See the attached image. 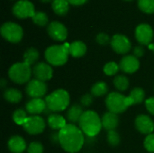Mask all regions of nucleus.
Returning a JSON list of instances; mask_svg holds the SVG:
<instances>
[{"label": "nucleus", "instance_id": "f257e3e1", "mask_svg": "<svg viewBox=\"0 0 154 153\" xmlns=\"http://www.w3.org/2000/svg\"><path fill=\"white\" fill-rule=\"evenodd\" d=\"M84 133L73 124H68L59 131V143L69 153L79 152L84 145Z\"/></svg>", "mask_w": 154, "mask_h": 153}, {"label": "nucleus", "instance_id": "f03ea898", "mask_svg": "<svg viewBox=\"0 0 154 153\" xmlns=\"http://www.w3.org/2000/svg\"><path fill=\"white\" fill-rule=\"evenodd\" d=\"M79 128L88 137H95L102 128V120L99 115L91 110L85 111L79 122Z\"/></svg>", "mask_w": 154, "mask_h": 153}, {"label": "nucleus", "instance_id": "7ed1b4c3", "mask_svg": "<svg viewBox=\"0 0 154 153\" xmlns=\"http://www.w3.org/2000/svg\"><path fill=\"white\" fill-rule=\"evenodd\" d=\"M44 100L46 102L47 108L51 112L58 113L67 109L69 105L70 98L69 93L66 90L58 89L47 96Z\"/></svg>", "mask_w": 154, "mask_h": 153}, {"label": "nucleus", "instance_id": "20e7f679", "mask_svg": "<svg viewBox=\"0 0 154 153\" xmlns=\"http://www.w3.org/2000/svg\"><path fill=\"white\" fill-rule=\"evenodd\" d=\"M70 44L65 43L63 45H53L45 50V59L49 64L52 66L64 65L69 58Z\"/></svg>", "mask_w": 154, "mask_h": 153}, {"label": "nucleus", "instance_id": "39448f33", "mask_svg": "<svg viewBox=\"0 0 154 153\" xmlns=\"http://www.w3.org/2000/svg\"><path fill=\"white\" fill-rule=\"evenodd\" d=\"M32 74L31 66L25 62H18L11 66L8 71L10 79L16 84H24L29 82Z\"/></svg>", "mask_w": 154, "mask_h": 153}, {"label": "nucleus", "instance_id": "423d86ee", "mask_svg": "<svg viewBox=\"0 0 154 153\" xmlns=\"http://www.w3.org/2000/svg\"><path fill=\"white\" fill-rule=\"evenodd\" d=\"M106 105L109 112L116 115L124 113L130 106L128 97L117 92H112L106 96Z\"/></svg>", "mask_w": 154, "mask_h": 153}, {"label": "nucleus", "instance_id": "0eeeda50", "mask_svg": "<svg viewBox=\"0 0 154 153\" xmlns=\"http://www.w3.org/2000/svg\"><path fill=\"white\" fill-rule=\"evenodd\" d=\"M2 36L10 42H19L23 38V29L14 23H5L1 27Z\"/></svg>", "mask_w": 154, "mask_h": 153}, {"label": "nucleus", "instance_id": "6e6552de", "mask_svg": "<svg viewBox=\"0 0 154 153\" xmlns=\"http://www.w3.org/2000/svg\"><path fill=\"white\" fill-rule=\"evenodd\" d=\"M23 127L28 133L36 135L43 132L45 128V122L43 118L39 115H32L27 117Z\"/></svg>", "mask_w": 154, "mask_h": 153}, {"label": "nucleus", "instance_id": "1a4fd4ad", "mask_svg": "<svg viewBox=\"0 0 154 153\" xmlns=\"http://www.w3.org/2000/svg\"><path fill=\"white\" fill-rule=\"evenodd\" d=\"M13 14L18 18L32 17L35 14L34 6L28 0H20L13 6Z\"/></svg>", "mask_w": 154, "mask_h": 153}, {"label": "nucleus", "instance_id": "9d476101", "mask_svg": "<svg viewBox=\"0 0 154 153\" xmlns=\"http://www.w3.org/2000/svg\"><path fill=\"white\" fill-rule=\"evenodd\" d=\"M26 93L32 98H42L47 93V85L43 81L32 79L26 86Z\"/></svg>", "mask_w": 154, "mask_h": 153}, {"label": "nucleus", "instance_id": "9b49d317", "mask_svg": "<svg viewBox=\"0 0 154 153\" xmlns=\"http://www.w3.org/2000/svg\"><path fill=\"white\" fill-rule=\"evenodd\" d=\"M110 43L113 50L119 54H125L131 49V42L129 39L125 35H121V34L114 35L113 38L111 39Z\"/></svg>", "mask_w": 154, "mask_h": 153}, {"label": "nucleus", "instance_id": "f8f14e48", "mask_svg": "<svg viewBox=\"0 0 154 153\" xmlns=\"http://www.w3.org/2000/svg\"><path fill=\"white\" fill-rule=\"evenodd\" d=\"M135 37L139 43L143 45H150L153 39V31L149 24L142 23L135 30Z\"/></svg>", "mask_w": 154, "mask_h": 153}, {"label": "nucleus", "instance_id": "ddd939ff", "mask_svg": "<svg viewBox=\"0 0 154 153\" xmlns=\"http://www.w3.org/2000/svg\"><path fill=\"white\" fill-rule=\"evenodd\" d=\"M32 75L35 77V79L45 82L52 78L53 70L51 65L44 62H40L33 67Z\"/></svg>", "mask_w": 154, "mask_h": 153}, {"label": "nucleus", "instance_id": "4468645a", "mask_svg": "<svg viewBox=\"0 0 154 153\" xmlns=\"http://www.w3.org/2000/svg\"><path fill=\"white\" fill-rule=\"evenodd\" d=\"M49 35L55 41H62L66 40L68 35L67 28L59 22H51L47 28Z\"/></svg>", "mask_w": 154, "mask_h": 153}, {"label": "nucleus", "instance_id": "2eb2a0df", "mask_svg": "<svg viewBox=\"0 0 154 153\" xmlns=\"http://www.w3.org/2000/svg\"><path fill=\"white\" fill-rule=\"evenodd\" d=\"M135 127L141 133L149 135L154 131V123L150 116L140 115L135 119Z\"/></svg>", "mask_w": 154, "mask_h": 153}, {"label": "nucleus", "instance_id": "dca6fc26", "mask_svg": "<svg viewBox=\"0 0 154 153\" xmlns=\"http://www.w3.org/2000/svg\"><path fill=\"white\" fill-rule=\"evenodd\" d=\"M140 67V61L138 60V58H136L134 55H127L125 56L119 63V68L120 69L125 72V73H128V74H133L135 71H137V69Z\"/></svg>", "mask_w": 154, "mask_h": 153}, {"label": "nucleus", "instance_id": "f3484780", "mask_svg": "<svg viewBox=\"0 0 154 153\" xmlns=\"http://www.w3.org/2000/svg\"><path fill=\"white\" fill-rule=\"evenodd\" d=\"M26 111L33 115L45 112L47 106L45 100L42 98H32L26 104Z\"/></svg>", "mask_w": 154, "mask_h": 153}, {"label": "nucleus", "instance_id": "a211bd4d", "mask_svg": "<svg viewBox=\"0 0 154 153\" xmlns=\"http://www.w3.org/2000/svg\"><path fill=\"white\" fill-rule=\"evenodd\" d=\"M7 146L12 153H22L26 149V142L21 136L14 135L9 139Z\"/></svg>", "mask_w": 154, "mask_h": 153}, {"label": "nucleus", "instance_id": "6ab92c4d", "mask_svg": "<svg viewBox=\"0 0 154 153\" xmlns=\"http://www.w3.org/2000/svg\"><path fill=\"white\" fill-rule=\"evenodd\" d=\"M102 126L107 131H114L119 124V118L116 114L112 112L106 113L102 117Z\"/></svg>", "mask_w": 154, "mask_h": 153}, {"label": "nucleus", "instance_id": "aec40b11", "mask_svg": "<svg viewBox=\"0 0 154 153\" xmlns=\"http://www.w3.org/2000/svg\"><path fill=\"white\" fill-rule=\"evenodd\" d=\"M48 124L51 129L60 131L68 124L66 123V120L62 115L58 114H51L48 116Z\"/></svg>", "mask_w": 154, "mask_h": 153}, {"label": "nucleus", "instance_id": "412c9836", "mask_svg": "<svg viewBox=\"0 0 154 153\" xmlns=\"http://www.w3.org/2000/svg\"><path fill=\"white\" fill-rule=\"evenodd\" d=\"M83 110H82V106L79 105H73L69 107V109L68 110L67 113V118L68 120L71 123V124H75V123H79L82 115H83Z\"/></svg>", "mask_w": 154, "mask_h": 153}, {"label": "nucleus", "instance_id": "4be33fe9", "mask_svg": "<svg viewBox=\"0 0 154 153\" xmlns=\"http://www.w3.org/2000/svg\"><path fill=\"white\" fill-rule=\"evenodd\" d=\"M127 97H128V101H129L130 106L141 104L144 100L145 92L141 87H135L131 91L130 95Z\"/></svg>", "mask_w": 154, "mask_h": 153}, {"label": "nucleus", "instance_id": "5701e85b", "mask_svg": "<svg viewBox=\"0 0 154 153\" xmlns=\"http://www.w3.org/2000/svg\"><path fill=\"white\" fill-rule=\"evenodd\" d=\"M87 51V46L80 41H74L69 46V54L74 58L82 57Z\"/></svg>", "mask_w": 154, "mask_h": 153}, {"label": "nucleus", "instance_id": "b1692460", "mask_svg": "<svg viewBox=\"0 0 154 153\" xmlns=\"http://www.w3.org/2000/svg\"><path fill=\"white\" fill-rule=\"evenodd\" d=\"M4 97L5 99L12 104H16L19 103L22 98H23V95L22 93L15 88H8L5 91L4 93Z\"/></svg>", "mask_w": 154, "mask_h": 153}, {"label": "nucleus", "instance_id": "393cba45", "mask_svg": "<svg viewBox=\"0 0 154 153\" xmlns=\"http://www.w3.org/2000/svg\"><path fill=\"white\" fill-rule=\"evenodd\" d=\"M69 4L68 0H52V9L53 11L60 15H64L69 11Z\"/></svg>", "mask_w": 154, "mask_h": 153}, {"label": "nucleus", "instance_id": "a878e982", "mask_svg": "<svg viewBox=\"0 0 154 153\" xmlns=\"http://www.w3.org/2000/svg\"><path fill=\"white\" fill-rule=\"evenodd\" d=\"M39 57H40L39 51L34 48H30L23 54V62H25L26 64L31 66V65L34 64L35 61L38 60Z\"/></svg>", "mask_w": 154, "mask_h": 153}, {"label": "nucleus", "instance_id": "bb28decb", "mask_svg": "<svg viewBox=\"0 0 154 153\" xmlns=\"http://www.w3.org/2000/svg\"><path fill=\"white\" fill-rule=\"evenodd\" d=\"M108 92V87L105 82H97L91 87V95L93 96H102Z\"/></svg>", "mask_w": 154, "mask_h": 153}, {"label": "nucleus", "instance_id": "cd10ccee", "mask_svg": "<svg viewBox=\"0 0 154 153\" xmlns=\"http://www.w3.org/2000/svg\"><path fill=\"white\" fill-rule=\"evenodd\" d=\"M115 87L120 91H125L129 87V79L124 75H118L114 79Z\"/></svg>", "mask_w": 154, "mask_h": 153}, {"label": "nucleus", "instance_id": "c85d7f7f", "mask_svg": "<svg viewBox=\"0 0 154 153\" xmlns=\"http://www.w3.org/2000/svg\"><path fill=\"white\" fill-rule=\"evenodd\" d=\"M27 114L23 109H17L13 114V120L18 125H23L25 120L27 119Z\"/></svg>", "mask_w": 154, "mask_h": 153}, {"label": "nucleus", "instance_id": "c756f323", "mask_svg": "<svg viewBox=\"0 0 154 153\" xmlns=\"http://www.w3.org/2000/svg\"><path fill=\"white\" fill-rule=\"evenodd\" d=\"M32 19L33 23L39 26H44L48 23V16L43 12H35Z\"/></svg>", "mask_w": 154, "mask_h": 153}, {"label": "nucleus", "instance_id": "7c9ffc66", "mask_svg": "<svg viewBox=\"0 0 154 153\" xmlns=\"http://www.w3.org/2000/svg\"><path fill=\"white\" fill-rule=\"evenodd\" d=\"M138 5L142 11L147 14L154 13V0H139Z\"/></svg>", "mask_w": 154, "mask_h": 153}, {"label": "nucleus", "instance_id": "2f4dec72", "mask_svg": "<svg viewBox=\"0 0 154 153\" xmlns=\"http://www.w3.org/2000/svg\"><path fill=\"white\" fill-rule=\"evenodd\" d=\"M119 69H120L119 65H117L114 61L106 63L105 65V67H104V72L107 76H114V75H116L118 72Z\"/></svg>", "mask_w": 154, "mask_h": 153}, {"label": "nucleus", "instance_id": "473e14b6", "mask_svg": "<svg viewBox=\"0 0 154 153\" xmlns=\"http://www.w3.org/2000/svg\"><path fill=\"white\" fill-rule=\"evenodd\" d=\"M120 136L116 131H109L107 132V142L111 146H117L120 143Z\"/></svg>", "mask_w": 154, "mask_h": 153}, {"label": "nucleus", "instance_id": "72a5a7b5", "mask_svg": "<svg viewBox=\"0 0 154 153\" xmlns=\"http://www.w3.org/2000/svg\"><path fill=\"white\" fill-rule=\"evenodd\" d=\"M43 152V146L42 143L38 142H32L28 149H27V153H42Z\"/></svg>", "mask_w": 154, "mask_h": 153}, {"label": "nucleus", "instance_id": "f704fd0d", "mask_svg": "<svg viewBox=\"0 0 154 153\" xmlns=\"http://www.w3.org/2000/svg\"><path fill=\"white\" fill-rule=\"evenodd\" d=\"M144 147L149 152L154 153V133L149 134L144 140Z\"/></svg>", "mask_w": 154, "mask_h": 153}, {"label": "nucleus", "instance_id": "c9c22d12", "mask_svg": "<svg viewBox=\"0 0 154 153\" xmlns=\"http://www.w3.org/2000/svg\"><path fill=\"white\" fill-rule=\"evenodd\" d=\"M97 41L101 44V45H106L110 41L109 39V36L106 34V33H104V32H101L99 33L97 36Z\"/></svg>", "mask_w": 154, "mask_h": 153}, {"label": "nucleus", "instance_id": "e433bc0d", "mask_svg": "<svg viewBox=\"0 0 154 153\" xmlns=\"http://www.w3.org/2000/svg\"><path fill=\"white\" fill-rule=\"evenodd\" d=\"M92 101H93V96L91 94H86L80 99L81 105L83 106H87V107L89 106L92 104Z\"/></svg>", "mask_w": 154, "mask_h": 153}, {"label": "nucleus", "instance_id": "4c0bfd02", "mask_svg": "<svg viewBox=\"0 0 154 153\" xmlns=\"http://www.w3.org/2000/svg\"><path fill=\"white\" fill-rule=\"evenodd\" d=\"M145 106L147 110L154 115V97H151L145 101Z\"/></svg>", "mask_w": 154, "mask_h": 153}, {"label": "nucleus", "instance_id": "58836bf2", "mask_svg": "<svg viewBox=\"0 0 154 153\" xmlns=\"http://www.w3.org/2000/svg\"><path fill=\"white\" fill-rule=\"evenodd\" d=\"M134 54L136 58H140L144 54V50L142 46H137L134 50Z\"/></svg>", "mask_w": 154, "mask_h": 153}, {"label": "nucleus", "instance_id": "ea45409f", "mask_svg": "<svg viewBox=\"0 0 154 153\" xmlns=\"http://www.w3.org/2000/svg\"><path fill=\"white\" fill-rule=\"evenodd\" d=\"M68 1L74 5H83L87 0H68Z\"/></svg>", "mask_w": 154, "mask_h": 153}, {"label": "nucleus", "instance_id": "a19ab883", "mask_svg": "<svg viewBox=\"0 0 154 153\" xmlns=\"http://www.w3.org/2000/svg\"><path fill=\"white\" fill-rule=\"evenodd\" d=\"M149 49H150V50H152L154 52V43H152V44H150V45H149Z\"/></svg>", "mask_w": 154, "mask_h": 153}, {"label": "nucleus", "instance_id": "79ce46f5", "mask_svg": "<svg viewBox=\"0 0 154 153\" xmlns=\"http://www.w3.org/2000/svg\"><path fill=\"white\" fill-rule=\"evenodd\" d=\"M5 79H2L1 80V87H5Z\"/></svg>", "mask_w": 154, "mask_h": 153}, {"label": "nucleus", "instance_id": "37998d69", "mask_svg": "<svg viewBox=\"0 0 154 153\" xmlns=\"http://www.w3.org/2000/svg\"><path fill=\"white\" fill-rule=\"evenodd\" d=\"M42 2H43V3H48V2H50L51 0H41Z\"/></svg>", "mask_w": 154, "mask_h": 153}, {"label": "nucleus", "instance_id": "c03bdc74", "mask_svg": "<svg viewBox=\"0 0 154 153\" xmlns=\"http://www.w3.org/2000/svg\"><path fill=\"white\" fill-rule=\"evenodd\" d=\"M128 1H129V0H128Z\"/></svg>", "mask_w": 154, "mask_h": 153}]
</instances>
